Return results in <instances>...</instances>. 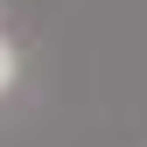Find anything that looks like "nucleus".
Wrapping results in <instances>:
<instances>
[{
    "instance_id": "1",
    "label": "nucleus",
    "mask_w": 147,
    "mask_h": 147,
    "mask_svg": "<svg viewBox=\"0 0 147 147\" xmlns=\"http://www.w3.org/2000/svg\"><path fill=\"white\" fill-rule=\"evenodd\" d=\"M7 84H14V42L0 35V91H7Z\"/></svg>"
}]
</instances>
